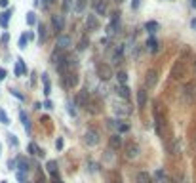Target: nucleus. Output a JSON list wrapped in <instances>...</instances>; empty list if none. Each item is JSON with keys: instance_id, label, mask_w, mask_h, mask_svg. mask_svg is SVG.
Listing matches in <instances>:
<instances>
[{"instance_id": "nucleus-7", "label": "nucleus", "mask_w": 196, "mask_h": 183, "mask_svg": "<svg viewBox=\"0 0 196 183\" xmlns=\"http://www.w3.org/2000/svg\"><path fill=\"white\" fill-rule=\"evenodd\" d=\"M63 84H65L67 88H74L76 84H78V76H76V73L69 71L67 74H63Z\"/></svg>"}, {"instance_id": "nucleus-42", "label": "nucleus", "mask_w": 196, "mask_h": 183, "mask_svg": "<svg viewBox=\"0 0 196 183\" xmlns=\"http://www.w3.org/2000/svg\"><path fill=\"white\" fill-rule=\"evenodd\" d=\"M12 94H13V95H15V97H19V99H23V95H21V94H19V92H17V90H12Z\"/></svg>"}, {"instance_id": "nucleus-28", "label": "nucleus", "mask_w": 196, "mask_h": 183, "mask_svg": "<svg viewBox=\"0 0 196 183\" xmlns=\"http://www.w3.org/2000/svg\"><path fill=\"white\" fill-rule=\"evenodd\" d=\"M38 40H40V42L46 40V27H44V25L38 27Z\"/></svg>"}, {"instance_id": "nucleus-49", "label": "nucleus", "mask_w": 196, "mask_h": 183, "mask_svg": "<svg viewBox=\"0 0 196 183\" xmlns=\"http://www.w3.org/2000/svg\"><path fill=\"white\" fill-rule=\"evenodd\" d=\"M112 183H120V179H118V181H112Z\"/></svg>"}, {"instance_id": "nucleus-27", "label": "nucleus", "mask_w": 196, "mask_h": 183, "mask_svg": "<svg viewBox=\"0 0 196 183\" xmlns=\"http://www.w3.org/2000/svg\"><path fill=\"white\" fill-rule=\"evenodd\" d=\"M27 25H36V13L34 12L27 13Z\"/></svg>"}, {"instance_id": "nucleus-1", "label": "nucleus", "mask_w": 196, "mask_h": 183, "mask_svg": "<svg viewBox=\"0 0 196 183\" xmlns=\"http://www.w3.org/2000/svg\"><path fill=\"white\" fill-rule=\"evenodd\" d=\"M97 76L101 80H111L112 78V69H111V65H107V63H99L97 65Z\"/></svg>"}, {"instance_id": "nucleus-24", "label": "nucleus", "mask_w": 196, "mask_h": 183, "mask_svg": "<svg viewBox=\"0 0 196 183\" xmlns=\"http://www.w3.org/2000/svg\"><path fill=\"white\" fill-rule=\"evenodd\" d=\"M29 151H31L33 154H36V157H44V151L42 149H38L34 143H29Z\"/></svg>"}, {"instance_id": "nucleus-8", "label": "nucleus", "mask_w": 196, "mask_h": 183, "mask_svg": "<svg viewBox=\"0 0 196 183\" xmlns=\"http://www.w3.org/2000/svg\"><path fill=\"white\" fill-rule=\"evenodd\" d=\"M137 157H139V145H135V143L126 145V158L133 160V158H137Z\"/></svg>"}, {"instance_id": "nucleus-15", "label": "nucleus", "mask_w": 196, "mask_h": 183, "mask_svg": "<svg viewBox=\"0 0 196 183\" xmlns=\"http://www.w3.org/2000/svg\"><path fill=\"white\" fill-rule=\"evenodd\" d=\"M137 183H152V175L149 172H139L137 174Z\"/></svg>"}, {"instance_id": "nucleus-9", "label": "nucleus", "mask_w": 196, "mask_h": 183, "mask_svg": "<svg viewBox=\"0 0 196 183\" xmlns=\"http://www.w3.org/2000/svg\"><path fill=\"white\" fill-rule=\"evenodd\" d=\"M93 10H95V13L97 16H105L107 13V2L105 0H93Z\"/></svg>"}, {"instance_id": "nucleus-17", "label": "nucleus", "mask_w": 196, "mask_h": 183, "mask_svg": "<svg viewBox=\"0 0 196 183\" xmlns=\"http://www.w3.org/2000/svg\"><path fill=\"white\" fill-rule=\"evenodd\" d=\"M154 178H156L158 183H170V179H168V175H166L164 170H156L154 172Z\"/></svg>"}, {"instance_id": "nucleus-50", "label": "nucleus", "mask_w": 196, "mask_h": 183, "mask_svg": "<svg viewBox=\"0 0 196 183\" xmlns=\"http://www.w3.org/2000/svg\"><path fill=\"white\" fill-rule=\"evenodd\" d=\"M0 153H2V147H0Z\"/></svg>"}, {"instance_id": "nucleus-41", "label": "nucleus", "mask_w": 196, "mask_h": 183, "mask_svg": "<svg viewBox=\"0 0 196 183\" xmlns=\"http://www.w3.org/2000/svg\"><path fill=\"white\" fill-rule=\"evenodd\" d=\"M4 78H6V71H4L2 67H0V80H4Z\"/></svg>"}, {"instance_id": "nucleus-10", "label": "nucleus", "mask_w": 196, "mask_h": 183, "mask_svg": "<svg viewBox=\"0 0 196 183\" xmlns=\"http://www.w3.org/2000/svg\"><path fill=\"white\" fill-rule=\"evenodd\" d=\"M108 145H111V149L118 151L120 147H122V137H120V133H112V136L108 137Z\"/></svg>"}, {"instance_id": "nucleus-29", "label": "nucleus", "mask_w": 196, "mask_h": 183, "mask_svg": "<svg viewBox=\"0 0 196 183\" xmlns=\"http://www.w3.org/2000/svg\"><path fill=\"white\" fill-rule=\"evenodd\" d=\"M170 151H171V154H179V143H177V139H173V141H171Z\"/></svg>"}, {"instance_id": "nucleus-13", "label": "nucleus", "mask_w": 196, "mask_h": 183, "mask_svg": "<svg viewBox=\"0 0 196 183\" xmlns=\"http://www.w3.org/2000/svg\"><path fill=\"white\" fill-rule=\"evenodd\" d=\"M145 29H147V33H149L150 36H152V34H156V33H158V29H160V25H158L156 21H147V23H145Z\"/></svg>"}, {"instance_id": "nucleus-45", "label": "nucleus", "mask_w": 196, "mask_h": 183, "mask_svg": "<svg viewBox=\"0 0 196 183\" xmlns=\"http://www.w3.org/2000/svg\"><path fill=\"white\" fill-rule=\"evenodd\" d=\"M191 27H192V29H196V19H192V21H191Z\"/></svg>"}, {"instance_id": "nucleus-2", "label": "nucleus", "mask_w": 196, "mask_h": 183, "mask_svg": "<svg viewBox=\"0 0 196 183\" xmlns=\"http://www.w3.org/2000/svg\"><path fill=\"white\" fill-rule=\"evenodd\" d=\"M70 44H72V40H70V36H67V34H59L57 36V42H55V50H61V52H65V50H69L70 48Z\"/></svg>"}, {"instance_id": "nucleus-35", "label": "nucleus", "mask_w": 196, "mask_h": 183, "mask_svg": "<svg viewBox=\"0 0 196 183\" xmlns=\"http://www.w3.org/2000/svg\"><path fill=\"white\" fill-rule=\"evenodd\" d=\"M55 149H57V151H61V149H63V139H61V137H57V141H55Z\"/></svg>"}, {"instance_id": "nucleus-18", "label": "nucleus", "mask_w": 196, "mask_h": 183, "mask_svg": "<svg viewBox=\"0 0 196 183\" xmlns=\"http://www.w3.org/2000/svg\"><path fill=\"white\" fill-rule=\"evenodd\" d=\"M65 57H67V55H65V54H63L61 50H55V52L52 54V61L55 63V65H57V63H61V61H63Z\"/></svg>"}, {"instance_id": "nucleus-39", "label": "nucleus", "mask_w": 196, "mask_h": 183, "mask_svg": "<svg viewBox=\"0 0 196 183\" xmlns=\"http://www.w3.org/2000/svg\"><path fill=\"white\" fill-rule=\"evenodd\" d=\"M67 107H69V112H70V115H72V116H74V115H76V111H74V107H72V103H69V105H67Z\"/></svg>"}, {"instance_id": "nucleus-48", "label": "nucleus", "mask_w": 196, "mask_h": 183, "mask_svg": "<svg viewBox=\"0 0 196 183\" xmlns=\"http://www.w3.org/2000/svg\"><path fill=\"white\" fill-rule=\"evenodd\" d=\"M194 73H196V61H194Z\"/></svg>"}, {"instance_id": "nucleus-5", "label": "nucleus", "mask_w": 196, "mask_h": 183, "mask_svg": "<svg viewBox=\"0 0 196 183\" xmlns=\"http://www.w3.org/2000/svg\"><path fill=\"white\" fill-rule=\"evenodd\" d=\"M52 25H53V31L55 34H61V31L65 29V17L63 16H52Z\"/></svg>"}, {"instance_id": "nucleus-46", "label": "nucleus", "mask_w": 196, "mask_h": 183, "mask_svg": "<svg viewBox=\"0 0 196 183\" xmlns=\"http://www.w3.org/2000/svg\"><path fill=\"white\" fill-rule=\"evenodd\" d=\"M52 2H53V0H44V4H46V6H50Z\"/></svg>"}, {"instance_id": "nucleus-38", "label": "nucleus", "mask_w": 196, "mask_h": 183, "mask_svg": "<svg viewBox=\"0 0 196 183\" xmlns=\"http://www.w3.org/2000/svg\"><path fill=\"white\" fill-rule=\"evenodd\" d=\"M86 44H88V42H86V38H82V40H80V44H78V50H84Z\"/></svg>"}, {"instance_id": "nucleus-20", "label": "nucleus", "mask_w": 196, "mask_h": 183, "mask_svg": "<svg viewBox=\"0 0 196 183\" xmlns=\"http://www.w3.org/2000/svg\"><path fill=\"white\" fill-rule=\"evenodd\" d=\"M147 46H149V50H150L152 54H156V52H158V40H156L154 36H150V38L147 40Z\"/></svg>"}, {"instance_id": "nucleus-36", "label": "nucleus", "mask_w": 196, "mask_h": 183, "mask_svg": "<svg viewBox=\"0 0 196 183\" xmlns=\"http://www.w3.org/2000/svg\"><path fill=\"white\" fill-rule=\"evenodd\" d=\"M74 10H76V12H82V10H84V0H78V4H76Z\"/></svg>"}, {"instance_id": "nucleus-4", "label": "nucleus", "mask_w": 196, "mask_h": 183, "mask_svg": "<svg viewBox=\"0 0 196 183\" xmlns=\"http://www.w3.org/2000/svg\"><path fill=\"white\" fill-rule=\"evenodd\" d=\"M156 84H158V73L154 71V69H150V71H147V74H145V86L154 88Z\"/></svg>"}, {"instance_id": "nucleus-34", "label": "nucleus", "mask_w": 196, "mask_h": 183, "mask_svg": "<svg viewBox=\"0 0 196 183\" xmlns=\"http://www.w3.org/2000/svg\"><path fill=\"white\" fill-rule=\"evenodd\" d=\"M128 132V124H118V133H126Z\"/></svg>"}, {"instance_id": "nucleus-44", "label": "nucleus", "mask_w": 196, "mask_h": 183, "mask_svg": "<svg viewBox=\"0 0 196 183\" xmlns=\"http://www.w3.org/2000/svg\"><path fill=\"white\" fill-rule=\"evenodd\" d=\"M8 38H10V34H8V33L2 34V42H8Z\"/></svg>"}, {"instance_id": "nucleus-33", "label": "nucleus", "mask_w": 196, "mask_h": 183, "mask_svg": "<svg viewBox=\"0 0 196 183\" xmlns=\"http://www.w3.org/2000/svg\"><path fill=\"white\" fill-rule=\"evenodd\" d=\"M8 141H10V145H13V147H17V137L13 136V133H10V136H8Z\"/></svg>"}, {"instance_id": "nucleus-31", "label": "nucleus", "mask_w": 196, "mask_h": 183, "mask_svg": "<svg viewBox=\"0 0 196 183\" xmlns=\"http://www.w3.org/2000/svg\"><path fill=\"white\" fill-rule=\"evenodd\" d=\"M0 122H2L4 126H6V124H10V118H8V115L4 112V109H0Z\"/></svg>"}, {"instance_id": "nucleus-25", "label": "nucleus", "mask_w": 196, "mask_h": 183, "mask_svg": "<svg viewBox=\"0 0 196 183\" xmlns=\"http://www.w3.org/2000/svg\"><path fill=\"white\" fill-rule=\"evenodd\" d=\"M116 78H118V82H120V86H126V82H128V73H124V71H120L118 74H116Z\"/></svg>"}, {"instance_id": "nucleus-23", "label": "nucleus", "mask_w": 196, "mask_h": 183, "mask_svg": "<svg viewBox=\"0 0 196 183\" xmlns=\"http://www.w3.org/2000/svg\"><path fill=\"white\" fill-rule=\"evenodd\" d=\"M42 82H44V94L50 95V94H52V92H50V90H52V86H50V80H48V74L46 73L42 74Z\"/></svg>"}, {"instance_id": "nucleus-30", "label": "nucleus", "mask_w": 196, "mask_h": 183, "mask_svg": "<svg viewBox=\"0 0 196 183\" xmlns=\"http://www.w3.org/2000/svg\"><path fill=\"white\" fill-rule=\"evenodd\" d=\"M27 42H29L27 34H21V36H19V48H21V50H25V48H27Z\"/></svg>"}, {"instance_id": "nucleus-26", "label": "nucleus", "mask_w": 196, "mask_h": 183, "mask_svg": "<svg viewBox=\"0 0 196 183\" xmlns=\"http://www.w3.org/2000/svg\"><path fill=\"white\" fill-rule=\"evenodd\" d=\"M46 168H48V172L52 174V175H55V172H57V162H55V160H50V162L46 164Z\"/></svg>"}, {"instance_id": "nucleus-37", "label": "nucleus", "mask_w": 196, "mask_h": 183, "mask_svg": "<svg viewBox=\"0 0 196 183\" xmlns=\"http://www.w3.org/2000/svg\"><path fill=\"white\" fill-rule=\"evenodd\" d=\"M139 4H141V0H132V8H133V10L139 8Z\"/></svg>"}, {"instance_id": "nucleus-3", "label": "nucleus", "mask_w": 196, "mask_h": 183, "mask_svg": "<svg viewBox=\"0 0 196 183\" xmlns=\"http://www.w3.org/2000/svg\"><path fill=\"white\" fill-rule=\"evenodd\" d=\"M84 141H86V145L95 147L99 143V132L97 130H88V132H86V136H84Z\"/></svg>"}, {"instance_id": "nucleus-19", "label": "nucleus", "mask_w": 196, "mask_h": 183, "mask_svg": "<svg viewBox=\"0 0 196 183\" xmlns=\"http://www.w3.org/2000/svg\"><path fill=\"white\" fill-rule=\"evenodd\" d=\"M116 94H118L122 99H128V97H129V88L128 86H118V88H116Z\"/></svg>"}, {"instance_id": "nucleus-16", "label": "nucleus", "mask_w": 196, "mask_h": 183, "mask_svg": "<svg viewBox=\"0 0 196 183\" xmlns=\"http://www.w3.org/2000/svg\"><path fill=\"white\" fill-rule=\"evenodd\" d=\"M19 118H21V122H23V128H25L27 132H31V120H29V116H27L25 111L19 112Z\"/></svg>"}, {"instance_id": "nucleus-6", "label": "nucleus", "mask_w": 196, "mask_h": 183, "mask_svg": "<svg viewBox=\"0 0 196 183\" xmlns=\"http://www.w3.org/2000/svg\"><path fill=\"white\" fill-rule=\"evenodd\" d=\"M27 170H29V164H27V160L23 158H19L17 160V179L23 183L25 181V175H27Z\"/></svg>"}, {"instance_id": "nucleus-21", "label": "nucleus", "mask_w": 196, "mask_h": 183, "mask_svg": "<svg viewBox=\"0 0 196 183\" xmlns=\"http://www.w3.org/2000/svg\"><path fill=\"white\" fill-rule=\"evenodd\" d=\"M10 16H12V10H8V12H4L2 16H0V27H8V21H10Z\"/></svg>"}, {"instance_id": "nucleus-52", "label": "nucleus", "mask_w": 196, "mask_h": 183, "mask_svg": "<svg viewBox=\"0 0 196 183\" xmlns=\"http://www.w3.org/2000/svg\"><path fill=\"white\" fill-rule=\"evenodd\" d=\"M38 183H42V181H38Z\"/></svg>"}, {"instance_id": "nucleus-14", "label": "nucleus", "mask_w": 196, "mask_h": 183, "mask_svg": "<svg viewBox=\"0 0 196 183\" xmlns=\"http://www.w3.org/2000/svg\"><path fill=\"white\" fill-rule=\"evenodd\" d=\"M86 97H88V92L82 90L80 94L76 95V105H80V107H88V101H86Z\"/></svg>"}, {"instance_id": "nucleus-43", "label": "nucleus", "mask_w": 196, "mask_h": 183, "mask_svg": "<svg viewBox=\"0 0 196 183\" xmlns=\"http://www.w3.org/2000/svg\"><path fill=\"white\" fill-rule=\"evenodd\" d=\"M0 6H2V8H8V0H0Z\"/></svg>"}, {"instance_id": "nucleus-51", "label": "nucleus", "mask_w": 196, "mask_h": 183, "mask_svg": "<svg viewBox=\"0 0 196 183\" xmlns=\"http://www.w3.org/2000/svg\"><path fill=\"white\" fill-rule=\"evenodd\" d=\"M116 2H120V0H116Z\"/></svg>"}, {"instance_id": "nucleus-40", "label": "nucleus", "mask_w": 196, "mask_h": 183, "mask_svg": "<svg viewBox=\"0 0 196 183\" xmlns=\"http://www.w3.org/2000/svg\"><path fill=\"white\" fill-rule=\"evenodd\" d=\"M44 109H53V107H52V101H50V99L44 101Z\"/></svg>"}, {"instance_id": "nucleus-22", "label": "nucleus", "mask_w": 196, "mask_h": 183, "mask_svg": "<svg viewBox=\"0 0 196 183\" xmlns=\"http://www.w3.org/2000/svg\"><path fill=\"white\" fill-rule=\"evenodd\" d=\"M23 73H27L25 61H23V59H17V65H15V74H17V76H21Z\"/></svg>"}, {"instance_id": "nucleus-11", "label": "nucleus", "mask_w": 196, "mask_h": 183, "mask_svg": "<svg viewBox=\"0 0 196 183\" xmlns=\"http://www.w3.org/2000/svg\"><path fill=\"white\" fill-rule=\"evenodd\" d=\"M137 105H139V109H143L147 105V88L137 90Z\"/></svg>"}, {"instance_id": "nucleus-47", "label": "nucleus", "mask_w": 196, "mask_h": 183, "mask_svg": "<svg viewBox=\"0 0 196 183\" xmlns=\"http://www.w3.org/2000/svg\"><path fill=\"white\" fill-rule=\"evenodd\" d=\"M191 4H192V6H194V8H196V0H192V2H191Z\"/></svg>"}, {"instance_id": "nucleus-32", "label": "nucleus", "mask_w": 196, "mask_h": 183, "mask_svg": "<svg viewBox=\"0 0 196 183\" xmlns=\"http://www.w3.org/2000/svg\"><path fill=\"white\" fill-rule=\"evenodd\" d=\"M72 10V0H65L63 2V12H70Z\"/></svg>"}, {"instance_id": "nucleus-12", "label": "nucleus", "mask_w": 196, "mask_h": 183, "mask_svg": "<svg viewBox=\"0 0 196 183\" xmlns=\"http://www.w3.org/2000/svg\"><path fill=\"white\" fill-rule=\"evenodd\" d=\"M86 27H88L90 31H95L97 29V27H99V21L95 19V16H90V13L86 16Z\"/></svg>"}]
</instances>
